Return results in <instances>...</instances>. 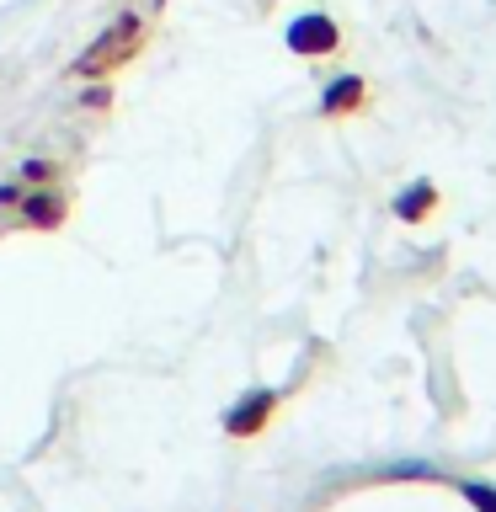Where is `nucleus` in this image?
<instances>
[{
	"mask_svg": "<svg viewBox=\"0 0 496 512\" xmlns=\"http://www.w3.org/2000/svg\"><path fill=\"white\" fill-rule=\"evenodd\" d=\"M134 43H139V22H134V16H123V22L107 27V38L80 59V70H107V64H118L123 54H134Z\"/></svg>",
	"mask_w": 496,
	"mask_h": 512,
	"instance_id": "1",
	"label": "nucleus"
},
{
	"mask_svg": "<svg viewBox=\"0 0 496 512\" xmlns=\"http://www.w3.org/2000/svg\"><path fill=\"white\" fill-rule=\"evenodd\" d=\"M267 416H272V395H267V390H251L230 416H224V427H230L235 438H251V432H262V427H267Z\"/></svg>",
	"mask_w": 496,
	"mask_h": 512,
	"instance_id": "3",
	"label": "nucleus"
},
{
	"mask_svg": "<svg viewBox=\"0 0 496 512\" xmlns=\"http://www.w3.org/2000/svg\"><path fill=\"white\" fill-rule=\"evenodd\" d=\"M464 496H470L480 512H496V491H491V486H475V480H470V486H464Z\"/></svg>",
	"mask_w": 496,
	"mask_h": 512,
	"instance_id": "7",
	"label": "nucleus"
},
{
	"mask_svg": "<svg viewBox=\"0 0 496 512\" xmlns=\"http://www.w3.org/2000/svg\"><path fill=\"white\" fill-rule=\"evenodd\" d=\"M27 219H32V224H59V203H54V198H32V203H27Z\"/></svg>",
	"mask_w": 496,
	"mask_h": 512,
	"instance_id": "6",
	"label": "nucleus"
},
{
	"mask_svg": "<svg viewBox=\"0 0 496 512\" xmlns=\"http://www.w3.org/2000/svg\"><path fill=\"white\" fill-rule=\"evenodd\" d=\"M358 96H363V80H331V91H326V102H320V107H326V112H342V107H358Z\"/></svg>",
	"mask_w": 496,
	"mask_h": 512,
	"instance_id": "5",
	"label": "nucleus"
},
{
	"mask_svg": "<svg viewBox=\"0 0 496 512\" xmlns=\"http://www.w3.org/2000/svg\"><path fill=\"white\" fill-rule=\"evenodd\" d=\"M432 203H438V192H432V182H416L411 192H400V198H395V214H400V219H422Z\"/></svg>",
	"mask_w": 496,
	"mask_h": 512,
	"instance_id": "4",
	"label": "nucleus"
},
{
	"mask_svg": "<svg viewBox=\"0 0 496 512\" xmlns=\"http://www.w3.org/2000/svg\"><path fill=\"white\" fill-rule=\"evenodd\" d=\"M288 48H294V54H331L336 48V22H326V16H304V22L288 27Z\"/></svg>",
	"mask_w": 496,
	"mask_h": 512,
	"instance_id": "2",
	"label": "nucleus"
}]
</instances>
